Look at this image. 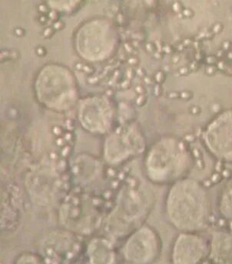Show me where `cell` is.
<instances>
[{
    "label": "cell",
    "mask_w": 232,
    "mask_h": 264,
    "mask_svg": "<svg viewBox=\"0 0 232 264\" xmlns=\"http://www.w3.org/2000/svg\"><path fill=\"white\" fill-rule=\"evenodd\" d=\"M219 210L226 219L232 221V183L222 190L219 200Z\"/></svg>",
    "instance_id": "cell-5"
},
{
    "label": "cell",
    "mask_w": 232,
    "mask_h": 264,
    "mask_svg": "<svg viewBox=\"0 0 232 264\" xmlns=\"http://www.w3.org/2000/svg\"><path fill=\"white\" fill-rule=\"evenodd\" d=\"M158 250V238L151 230L142 228L129 239L125 247V256L134 263L154 260Z\"/></svg>",
    "instance_id": "cell-3"
},
{
    "label": "cell",
    "mask_w": 232,
    "mask_h": 264,
    "mask_svg": "<svg viewBox=\"0 0 232 264\" xmlns=\"http://www.w3.org/2000/svg\"><path fill=\"white\" fill-rule=\"evenodd\" d=\"M210 255L215 262L232 263V233H217L213 235Z\"/></svg>",
    "instance_id": "cell-4"
},
{
    "label": "cell",
    "mask_w": 232,
    "mask_h": 264,
    "mask_svg": "<svg viewBox=\"0 0 232 264\" xmlns=\"http://www.w3.org/2000/svg\"><path fill=\"white\" fill-rule=\"evenodd\" d=\"M218 66L219 67V68L221 69H224L225 68V62L224 61H219L218 63Z\"/></svg>",
    "instance_id": "cell-9"
},
{
    "label": "cell",
    "mask_w": 232,
    "mask_h": 264,
    "mask_svg": "<svg viewBox=\"0 0 232 264\" xmlns=\"http://www.w3.org/2000/svg\"><path fill=\"white\" fill-rule=\"evenodd\" d=\"M207 61L208 62V64H214L215 62H217V58L214 56H210L207 58Z\"/></svg>",
    "instance_id": "cell-7"
},
{
    "label": "cell",
    "mask_w": 232,
    "mask_h": 264,
    "mask_svg": "<svg viewBox=\"0 0 232 264\" xmlns=\"http://www.w3.org/2000/svg\"><path fill=\"white\" fill-rule=\"evenodd\" d=\"M214 72H215V69L213 66H209L206 68V72L208 74H212L214 73Z\"/></svg>",
    "instance_id": "cell-8"
},
{
    "label": "cell",
    "mask_w": 232,
    "mask_h": 264,
    "mask_svg": "<svg viewBox=\"0 0 232 264\" xmlns=\"http://www.w3.org/2000/svg\"><path fill=\"white\" fill-rule=\"evenodd\" d=\"M210 247L207 241L196 233L184 232L179 235L173 249L175 263H197L208 257Z\"/></svg>",
    "instance_id": "cell-2"
},
{
    "label": "cell",
    "mask_w": 232,
    "mask_h": 264,
    "mask_svg": "<svg viewBox=\"0 0 232 264\" xmlns=\"http://www.w3.org/2000/svg\"><path fill=\"white\" fill-rule=\"evenodd\" d=\"M222 46L225 50H228L231 48V42L229 41H225L222 44Z\"/></svg>",
    "instance_id": "cell-6"
},
{
    "label": "cell",
    "mask_w": 232,
    "mask_h": 264,
    "mask_svg": "<svg viewBox=\"0 0 232 264\" xmlns=\"http://www.w3.org/2000/svg\"><path fill=\"white\" fill-rule=\"evenodd\" d=\"M211 204L204 187L194 181L176 183L168 193L167 213L173 226L183 232L196 233L208 226Z\"/></svg>",
    "instance_id": "cell-1"
}]
</instances>
